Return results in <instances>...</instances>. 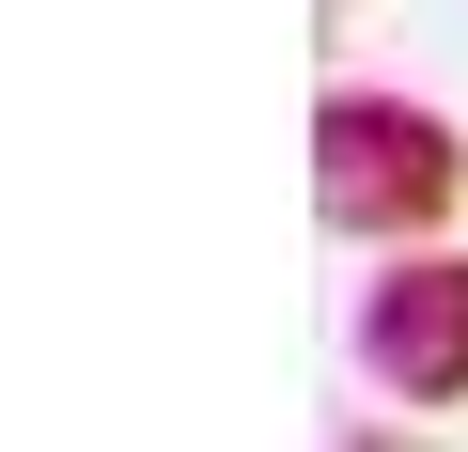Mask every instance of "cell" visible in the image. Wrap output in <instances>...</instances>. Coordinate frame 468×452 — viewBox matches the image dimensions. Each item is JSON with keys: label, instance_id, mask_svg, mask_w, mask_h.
Returning a JSON list of instances; mask_svg holds the SVG:
<instances>
[{"label": "cell", "instance_id": "7a4b0ae2", "mask_svg": "<svg viewBox=\"0 0 468 452\" xmlns=\"http://www.w3.org/2000/svg\"><path fill=\"white\" fill-rule=\"evenodd\" d=\"M359 359L390 405H468V250H406L359 297Z\"/></svg>", "mask_w": 468, "mask_h": 452}, {"label": "cell", "instance_id": "3957f363", "mask_svg": "<svg viewBox=\"0 0 468 452\" xmlns=\"http://www.w3.org/2000/svg\"><path fill=\"white\" fill-rule=\"evenodd\" d=\"M328 452H437V436H328Z\"/></svg>", "mask_w": 468, "mask_h": 452}, {"label": "cell", "instance_id": "6da1fadb", "mask_svg": "<svg viewBox=\"0 0 468 452\" xmlns=\"http://www.w3.org/2000/svg\"><path fill=\"white\" fill-rule=\"evenodd\" d=\"M313 203H328V235H437L468 203V141L421 94H328L313 110Z\"/></svg>", "mask_w": 468, "mask_h": 452}]
</instances>
